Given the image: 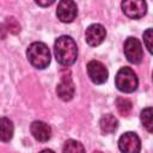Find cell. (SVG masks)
Instances as JSON below:
<instances>
[{
    "mask_svg": "<svg viewBox=\"0 0 153 153\" xmlns=\"http://www.w3.org/2000/svg\"><path fill=\"white\" fill-rule=\"evenodd\" d=\"M54 54L59 63L63 66H71L78 57L76 43L69 36H60L54 43Z\"/></svg>",
    "mask_w": 153,
    "mask_h": 153,
    "instance_id": "cell-1",
    "label": "cell"
},
{
    "mask_svg": "<svg viewBox=\"0 0 153 153\" xmlns=\"http://www.w3.org/2000/svg\"><path fill=\"white\" fill-rule=\"evenodd\" d=\"M29 62L37 69H44L50 63L49 48L42 42H33L26 50Z\"/></svg>",
    "mask_w": 153,
    "mask_h": 153,
    "instance_id": "cell-2",
    "label": "cell"
},
{
    "mask_svg": "<svg viewBox=\"0 0 153 153\" xmlns=\"http://www.w3.org/2000/svg\"><path fill=\"white\" fill-rule=\"evenodd\" d=\"M116 87L124 93H131L137 88L139 79L130 67H122L115 76Z\"/></svg>",
    "mask_w": 153,
    "mask_h": 153,
    "instance_id": "cell-3",
    "label": "cell"
},
{
    "mask_svg": "<svg viewBox=\"0 0 153 153\" xmlns=\"http://www.w3.org/2000/svg\"><path fill=\"white\" fill-rule=\"evenodd\" d=\"M123 51L127 57V60L134 65H137L142 61L143 53H142V47L141 43L137 38L135 37H128L124 42L123 45Z\"/></svg>",
    "mask_w": 153,
    "mask_h": 153,
    "instance_id": "cell-4",
    "label": "cell"
},
{
    "mask_svg": "<svg viewBox=\"0 0 153 153\" xmlns=\"http://www.w3.org/2000/svg\"><path fill=\"white\" fill-rule=\"evenodd\" d=\"M118 148L122 153H140L141 141L134 131H127L118 140Z\"/></svg>",
    "mask_w": 153,
    "mask_h": 153,
    "instance_id": "cell-5",
    "label": "cell"
},
{
    "mask_svg": "<svg viewBox=\"0 0 153 153\" xmlns=\"http://www.w3.org/2000/svg\"><path fill=\"white\" fill-rule=\"evenodd\" d=\"M121 6L123 13L131 19L141 18L147 12V5L142 0H126L122 1Z\"/></svg>",
    "mask_w": 153,
    "mask_h": 153,
    "instance_id": "cell-6",
    "label": "cell"
},
{
    "mask_svg": "<svg viewBox=\"0 0 153 153\" xmlns=\"http://www.w3.org/2000/svg\"><path fill=\"white\" fill-rule=\"evenodd\" d=\"M86 68H87V74L90 76V79L92 80V82L100 85L108 80V76H109L108 69L100 61L92 60L87 63Z\"/></svg>",
    "mask_w": 153,
    "mask_h": 153,
    "instance_id": "cell-7",
    "label": "cell"
},
{
    "mask_svg": "<svg viewBox=\"0 0 153 153\" xmlns=\"http://www.w3.org/2000/svg\"><path fill=\"white\" fill-rule=\"evenodd\" d=\"M78 14L76 4L72 0H62L57 5L56 16L62 23H72Z\"/></svg>",
    "mask_w": 153,
    "mask_h": 153,
    "instance_id": "cell-8",
    "label": "cell"
},
{
    "mask_svg": "<svg viewBox=\"0 0 153 153\" xmlns=\"http://www.w3.org/2000/svg\"><path fill=\"white\" fill-rule=\"evenodd\" d=\"M74 92H75V87H74V82H73L71 75L67 73H63L61 75L60 82L57 84V87H56V93H57L59 98L65 102H68L73 98Z\"/></svg>",
    "mask_w": 153,
    "mask_h": 153,
    "instance_id": "cell-9",
    "label": "cell"
},
{
    "mask_svg": "<svg viewBox=\"0 0 153 153\" xmlns=\"http://www.w3.org/2000/svg\"><path fill=\"white\" fill-rule=\"evenodd\" d=\"M106 36L105 27L102 24H91L85 32V39L88 45L91 47H97L99 45Z\"/></svg>",
    "mask_w": 153,
    "mask_h": 153,
    "instance_id": "cell-10",
    "label": "cell"
},
{
    "mask_svg": "<svg viewBox=\"0 0 153 153\" xmlns=\"http://www.w3.org/2000/svg\"><path fill=\"white\" fill-rule=\"evenodd\" d=\"M32 136L39 142H47L51 137V128L43 121H33L30 127Z\"/></svg>",
    "mask_w": 153,
    "mask_h": 153,
    "instance_id": "cell-11",
    "label": "cell"
},
{
    "mask_svg": "<svg viewBox=\"0 0 153 153\" xmlns=\"http://www.w3.org/2000/svg\"><path fill=\"white\" fill-rule=\"evenodd\" d=\"M99 127L104 134H112L118 127V121L114 115L106 114V115L102 116V118L99 121Z\"/></svg>",
    "mask_w": 153,
    "mask_h": 153,
    "instance_id": "cell-12",
    "label": "cell"
},
{
    "mask_svg": "<svg viewBox=\"0 0 153 153\" xmlns=\"http://www.w3.org/2000/svg\"><path fill=\"white\" fill-rule=\"evenodd\" d=\"M13 123L7 117H0V141L8 142L13 137Z\"/></svg>",
    "mask_w": 153,
    "mask_h": 153,
    "instance_id": "cell-13",
    "label": "cell"
},
{
    "mask_svg": "<svg viewBox=\"0 0 153 153\" xmlns=\"http://www.w3.org/2000/svg\"><path fill=\"white\" fill-rule=\"evenodd\" d=\"M62 153H85V148L82 143L76 140H67L63 145Z\"/></svg>",
    "mask_w": 153,
    "mask_h": 153,
    "instance_id": "cell-14",
    "label": "cell"
},
{
    "mask_svg": "<svg viewBox=\"0 0 153 153\" xmlns=\"http://www.w3.org/2000/svg\"><path fill=\"white\" fill-rule=\"evenodd\" d=\"M116 106H117L118 112H120L122 116H128L129 112L131 111L133 104H131V102H130L128 98L118 97V98L116 99Z\"/></svg>",
    "mask_w": 153,
    "mask_h": 153,
    "instance_id": "cell-15",
    "label": "cell"
},
{
    "mask_svg": "<svg viewBox=\"0 0 153 153\" xmlns=\"http://www.w3.org/2000/svg\"><path fill=\"white\" fill-rule=\"evenodd\" d=\"M152 117H153L152 108H146V109H143L141 111V115H140L141 122H142L143 127L147 129V131H149V133L153 131V121H152Z\"/></svg>",
    "mask_w": 153,
    "mask_h": 153,
    "instance_id": "cell-16",
    "label": "cell"
},
{
    "mask_svg": "<svg viewBox=\"0 0 153 153\" xmlns=\"http://www.w3.org/2000/svg\"><path fill=\"white\" fill-rule=\"evenodd\" d=\"M5 27L6 30L12 33V35H17L20 32V24L18 23V20L14 17H7L6 22H5Z\"/></svg>",
    "mask_w": 153,
    "mask_h": 153,
    "instance_id": "cell-17",
    "label": "cell"
},
{
    "mask_svg": "<svg viewBox=\"0 0 153 153\" xmlns=\"http://www.w3.org/2000/svg\"><path fill=\"white\" fill-rule=\"evenodd\" d=\"M143 42L149 53H152V29H147L143 32Z\"/></svg>",
    "mask_w": 153,
    "mask_h": 153,
    "instance_id": "cell-18",
    "label": "cell"
},
{
    "mask_svg": "<svg viewBox=\"0 0 153 153\" xmlns=\"http://www.w3.org/2000/svg\"><path fill=\"white\" fill-rule=\"evenodd\" d=\"M6 36H7V30H6L5 25L0 23V41H1V39H5Z\"/></svg>",
    "mask_w": 153,
    "mask_h": 153,
    "instance_id": "cell-19",
    "label": "cell"
},
{
    "mask_svg": "<svg viewBox=\"0 0 153 153\" xmlns=\"http://www.w3.org/2000/svg\"><path fill=\"white\" fill-rule=\"evenodd\" d=\"M36 4L39 6H49V5H53L54 1L53 0H50V1H36Z\"/></svg>",
    "mask_w": 153,
    "mask_h": 153,
    "instance_id": "cell-20",
    "label": "cell"
},
{
    "mask_svg": "<svg viewBox=\"0 0 153 153\" xmlns=\"http://www.w3.org/2000/svg\"><path fill=\"white\" fill-rule=\"evenodd\" d=\"M39 153H55V152L51 151V149H43V151H41Z\"/></svg>",
    "mask_w": 153,
    "mask_h": 153,
    "instance_id": "cell-21",
    "label": "cell"
},
{
    "mask_svg": "<svg viewBox=\"0 0 153 153\" xmlns=\"http://www.w3.org/2000/svg\"><path fill=\"white\" fill-rule=\"evenodd\" d=\"M93 153H103V152H100V151H94Z\"/></svg>",
    "mask_w": 153,
    "mask_h": 153,
    "instance_id": "cell-22",
    "label": "cell"
}]
</instances>
